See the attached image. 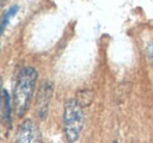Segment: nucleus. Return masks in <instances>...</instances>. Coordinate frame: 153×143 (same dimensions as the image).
<instances>
[{
  "instance_id": "7ed1b4c3",
  "label": "nucleus",
  "mask_w": 153,
  "mask_h": 143,
  "mask_svg": "<svg viewBox=\"0 0 153 143\" xmlns=\"http://www.w3.org/2000/svg\"><path fill=\"white\" fill-rule=\"evenodd\" d=\"M53 92H55V85L51 80H44L39 86L36 95V103H35L36 116L39 120L44 121L48 116L49 103L53 98Z\"/></svg>"
},
{
  "instance_id": "423d86ee",
  "label": "nucleus",
  "mask_w": 153,
  "mask_h": 143,
  "mask_svg": "<svg viewBox=\"0 0 153 143\" xmlns=\"http://www.w3.org/2000/svg\"><path fill=\"white\" fill-rule=\"evenodd\" d=\"M18 11H19V7H18L17 4H14V5H12V7H10L7 12H5V14L2 17V20H1V32L2 33L4 32L7 25L10 23V21L12 20V18L15 17V15L18 13Z\"/></svg>"
},
{
  "instance_id": "f257e3e1",
  "label": "nucleus",
  "mask_w": 153,
  "mask_h": 143,
  "mask_svg": "<svg viewBox=\"0 0 153 143\" xmlns=\"http://www.w3.org/2000/svg\"><path fill=\"white\" fill-rule=\"evenodd\" d=\"M38 73L34 67H24L20 70L16 80L13 95V104L18 117H23L27 113L36 88Z\"/></svg>"
},
{
  "instance_id": "39448f33",
  "label": "nucleus",
  "mask_w": 153,
  "mask_h": 143,
  "mask_svg": "<svg viewBox=\"0 0 153 143\" xmlns=\"http://www.w3.org/2000/svg\"><path fill=\"white\" fill-rule=\"evenodd\" d=\"M1 118H2V122L7 128L11 127L12 123V111H11V97H10L9 93L7 90L2 88L1 92Z\"/></svg>"
},
{
  "instance_id": "0eeeda50",
  "label": "nucleus",
  "mask_w": 153,
  "mask_h": 143,
  "mask_svg": "<svg viewBox=\"0 0 153 143\" xmlns=\"http://www.w3.org/2000/svg\"><path fill=\"white\" fill-rule=\"evenodd\" d=\"M146 52H147V56H148L149 62H150V65L153 67V42L149 41L146 45Z\"/></svg>"
},
{
  "instance_id": "20e7f679",
  "label": "nucleus",
  "mask_w": 153,
  "mask_h": 143,
  "mask_svg": "<svg viewBox=\"0 0 153 143\" xmlns=\"http://www.w3.org/2000/svg\"><path fill=\"white\" fill-rule=\"evenodd\" d=\"M15 143H41L39 130L32 120L25 119L20 123Z\"/></svg>"
},
{
  "instance_id": "6e6552de",
  "label": "nucleus",
  "mask_w": 153,
  "mask_h": 143,
  "mask_svg": "<svg viewBox=\"0 0 153 143\" xmlns=\"http://www.w3.org/2000/svg\"><path fill=\"white\" fill-rule=\"evenodd\" d=\"M114 143H117V142H114Z\"/></svg>"
},
{
  "instance_id": "f03ea898",
  "label": "nucleus",
  "mask_w": 153,
  "mask_h": 143,
  "mask_svg": "<svg viewBox=\"0 0 153 143\" xmlns=\"http://www.w3.org/2000/svg\"><path fill=\"white\" fill-rule=\"evenodd\" d=\"M83 107L76 99H68L64 103L63 130L66 142L74 143L79 140L84 124Z\"/></svg>"
}]
</instances>
